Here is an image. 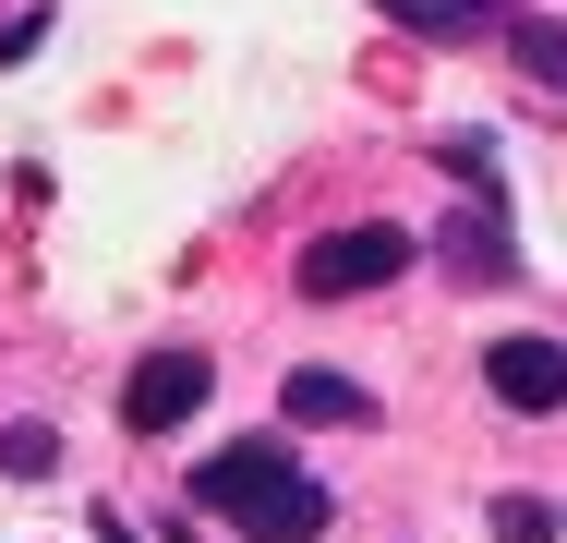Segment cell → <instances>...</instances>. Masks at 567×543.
I'll return each instance as SVG.
<instances>
[{
    "label": "cell",
    "mask_w": 567,
    "mask_h": 543,
    "mask_svg": "<svg viewBox=\"0 0 567 543\" xmlns=\"http://www.w3.org/2000/svg\"><path fill=\"white\" fill-rule=\"evenodd\" d=\"M218 532H241V543H327V483L278 447V434H241V447H206L194 459V483H182Z\"/></svg>",
    "instance_id": "6da1fadb"
},
{
    "label": "cell",
    "mask_w": 567,
    "mask_h": 543,
    "mask_svg": "<svg viewBox=\"0 0 567 543\" xmlns=\"http://www.w3.org/2000/svg\"><path fill=\"white\" fill-rule=\"evenodd\" d=\"M399 266H411V229H399V217H350L327 242H302L290 290H302V303H362V290H386Z\"/></svg>",
    "instance_id": "7a4b0ae2"
},
{
    "label": "cell",
    "mask_w": 567,
    "mask_h": 543,
    "mask_svg": "<svg viewBox=\"0 0 567 543\" xmlns=\"http://www.w3.org/2000/svg\"><path fill=\"white\" fill-rule=\"evenodd\" d=\"M483 387H495V411H519V423H556V411H567V338H544V326L495 338V350H483Z\"/></svg>",
    "instance_id": "3957f363"
},
{
    "label": "cell",
    "mask_w": 567,
    "mask_h": 543,
    "mask_svg": "<svg viewBox=\"0 0 567 543\" xmlns=\"http://www.w3.org/2000/svg\"><path fill=\"white\" fill-rule=\"evenodd\" d=\"M206 387H218V362H206V350H145V362L121 375V423H133V434H169V423H194V411H206Z\"/></svg>",
    "instance_id": "277c9868"
},
{
    "label": "cell",
    "mask_w": 567,
    "mask_h": 543,
    "mask_svg": "<svg viewBox=\"0 0 567 543\" xmlns=\"http://www.w3.org/2000/svg\"><path fill=\"white\" fill-rule=\"evenodd\" d=\"M435 254H447V278H471V290H495V278L519 266V254H507V217H495V194H471V206L447 217V242H435Z\"/></svg>",
    "instance_id": "5b68a950"
},
{
    "label": "cell",
    "mask_w": 567,
    "mask_h": 543,
    "mask_svg": "<svg viewBox=\"0 0 567 543\" xmlns=\"http://www.w3.org/2000/svg\"><path fill=\"white\" fill-rule=\"evenodd\" d=\"M278 411H290V423H374L362 375H327V362H302V375L278 387Z\"/></svg>",
    "instance_id": "8992f818"
},
{
    "label": "cell",
    "mask_w": 567,
    "mask_h": 543,
    "mask_svg": "<svg viewBox=\"0 0 567 543\" xmlns=\"http://www.w3.org/2000/svg\"><path fill=\"white\" fill-rule=\"evenodd\" d=\"M495 12H507V0H399V24H411V37H435V49L495 37Z\"/></svg>",
    "instance_id": "52a82bcc"
},
{
    "label": "cell",
    "mask_w": 567,
    "mask_h": 543,
    "mask_svg": "<svg viewBox=\"0 0 567 543\" xmlns=\"http://www.w3.org/2000/svg\"><path fill=\"white\" fill-rule=\"evenodd\" d=\"M507 49H519V73H532V85H567V24H556V12H519V24H507Z\"/></svg>",
    "instance_id": "ba28073f"
},
{
    "label": "cell",
    "mask_w": 567,
    "mask_h": 543,
    "mask_svg": "<svg viewBox=\"0 0 567 543\" xmlns=\"http://www.w3.org/2000/svg\"><path fill=\"white\" fill-rule=\"evenodd\" d=\"M0 471H12V483H61V434L49 423H0Z\"/></svg>",
    "instance_id": "9c48e42d"
},
{
    "label": "cell",
    "mask_w": 567,
    "mask_h": 543,
    "mask_svg": "<svg viewBox=\"0 0 567 543\" xmlns=\"http://www.w3.org/2000/svg\"><path fill=\"white\" fill-rule=\"evenodd\" d=\"M495 543H556V495L544 483H507L495 495Z\"/></svg>",
    "instance_id": "30bf717a"
},
{
    "label": "cell",
    "mask_w": 567,
    "mask_h": 543,
    "mask_svg": "<svg viewBox=\"0 0 567 543\" xmlns=\"http://www.w3.org/2000/svg\"><path fill=\"white\" fill-rule=\"evenodd\" d=\"M386 12H399V0H386Z\"/></svg>",
    "instance_id": "8fae6325"
}]
</instances>
